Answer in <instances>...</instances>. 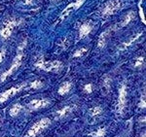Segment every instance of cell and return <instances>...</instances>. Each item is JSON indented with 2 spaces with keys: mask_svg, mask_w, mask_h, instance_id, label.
<instances>
[{
  "mask_svg": "<svg viewBox=\"0 0 146 137\" xmlns=\"http://www.w3.org/2000/svg\"><path fill=\"white\" fill-rule=\"evenodd\" d=\"M25 41L22 43L20 47H19V50H18V55L16 56V58H14L13 60V63L11 64L10 68H9L7 71H5L3 73V74L1 75V77H0V80H1V82H4L5 80L7 79V77H9L10 75L13 74L14 72L16 71V70L18 69L19 67L21 66L22 64V61H23V48H25Z\"/></svg>",
  "mask_w": 146,
  "mask_h": 137,
  "instance_id": "obj_1",
  "label": "cell"
},
{
  "mask_svg": "<svg viewBox=\"0 0 146 137\" xmlns=\"http://www.w3.org/2000/svg\"><path fill=\"white\" fill-rule=\"evenodd\" d=\"M35 66L42 70H45V71H58L60 68H62V63L58 60L45 61L43 58H40L35 63Z\"/></svg>",
  "mask_w": 146,
  "mask_h": 137,
  "instance_id": "obj_2",
  "label": "cell"
},
{
  "mask_svg": "<svg viewBox=\"0 0 146 137\" xmlns=\"http://www.w3.org/2000/svg\"><path fill=\"white\" fill-rule=\"evenodd\" d=\"M51 124L50 119L48 118H44L41 119L39 122H35V124L30 127V129L27 131V133L25 134V137H35L38 133H40L44 128H46L47 126H49V124Z\"/></svg>",
  "mask_w": 146,
  "mask_h": 137,
  "instance_id": "obj_3",
  "label": "cell"
},
{
  "mask_svg": "<svg viewBox=\"0 0 146 137\" xmlns=\"http://www.w3.org/2000/svg\"><path fill=\"white\" fill-rule=\"evenodd\" d=\"M27 87H28V84H27V83H23V84L20 85V86L13 87V88H11L10 89H8V91H4V93H0V103L5 102V101H7L8 99H10L12 96H14L15 94H17L19 91H21L23 89L27 88Z\"/></svg>",
  "mask_w": 146,
  "mask_h": 137,
  "instance_id": "obj_4",
  "label": "cell"
},
{
  "mask_svg": "<svg viewBox=\"0 0 146 137\" xmlns=\"http://www.w3.org/2000/svg\"><path fill=\"white\" fill-rule=\"evenodd\" d=\"M17 23H18V22L15 20V19H12V20L7 21L5 23V24H4L3 28H2L1 31H0V35L5 39L9 38L12 31H13L14 27L17 25Z\"/></svg>",
  "mask_w": 146,
  "mask_h": 137,
  "instance_id": "obj_5",
  "label": "cell"
},
{
  "mask_svg": "<svg viewBox=\"0 0 146 137\" xmlns=\"http://www.w3.org/2000/svg\"><path fill=\"white\" fill-rule=\"evenodd\" d=\"M84 2H85V0H75L74 2L70 3L69 5L62 11V16H60V20H64L72 11H75V10H77V9H79L80 7L83 5Z\"/></svg>",
  "mask_w": 146,
  "mask_h": 137,
  "instance_id": "obj_6",
  "label": "cell"
},
{
  "mask_svg": "<svg viewBox=\"0 0 146 137\" xmlns=\"http://www.w3.org/2000/svg\"><path fill=\"white\" fill-rule=\"evenodd\" d=\"M120 8V2L119 0H111L105 5L104 9L102 11L103 16H110L112 14L115 13V11H117Z\"/></svg>",
  "mask_w": 146,
  "mask_h": 137,
  "instance_id": "obj_7",
  "label": "cell"
},
{
  "mask_svg": "<svg viewBox=\"0 0 146 137\" xmlns=\"http://www.w3.org/2000/svg\"><path fill=\"white\" fill-rule=\"evenodd\" d=\"M49 105H50V102L46 99H33L28 103V109L30 111H33L41 109V108H45Z\"/></svg>",
  "mask_w": 146,
  "mask_h": 137,
  "instance_id": "obj_8",
  "label": "cell"
},
{
  "mask_svg": "<svg viewBox=\"0 0 146 137\" xmlns=\"http://www.w3.org/2000/svg\"><path fill=\"white\" fill-rule=\"evenodd\" d=\"M126 97H127L126 85H122L119 91V102H118V107L120 111L123 110L125 105H126Z\"/></svg>",
  "mask_w": 146,
  "mask_h": 137,
  "instance_id": "obj_9",
  "label": "cell"
},
{
  "mask_svg": "<svg viewBox=\"0 0 146 137\" xmlns=\"http://www.w3.org/2000/svg\"><path fill=\"white\" fill-rule=\"evenodd\" d=\"M92 30V25L90 24L89 23H85L81 25L80 27V32H79V35H80V38H84L85 36L89 34Z\"/></svg>",
  "mask_w": 146,
  "mask_h": 137,
  "instance_id": "obj_10",
  "label": "cell"
},
{
  "mask_svg": "<svg viewBox=\"0 0 146 137\" xmlns=\"http://www.w3.org/2000/svg\"><path fill=\"white\" fill-rule=\"evenodd\" d=\"M70 89H71V83L64 82L62 85V86L60 87V89H58V93L62 94V95H63V94L67 93L68 91H70Z\"/></svg>",
  "mask_w": 146,
  "mask_h": 137,
  "instance_id": "obj_11",
  "label": "cell"
},
{
  "mask_svg": "<svg viewBox=\"0 0 146 137\" xmlns=\"http://www.w3.org/2000/svg\"><path fill=\"white\" fill-rule=\"evenodd\" d=\"M23 107L21 106V104H19V103H17V104H15L13 106V107L10 109V116H12V117H16V116H18L19 114H20V112L22 111Z\"/></svg>",
  "mask_w": 146,
  "mask_h": 137,
  "instance_id": "obj_12",
  "label": "cell"
},
{
  "mask_svg": "<svg viewBox=\"0 0 146 137\" xmlns=\"http://www.w3.org/2000/svg\"><path fill=\"white\" fill-rule=\"evenodd\" d=\"M107 31L103 32L100 34V39H98V48H103V47L105 46V44H106V34H107Z\"/></svg>",
  "mask_w": 146,
  "mask_h": 137,
  "instance_id": "obj_13",
  "label": "cell"
},
{
  "mask_svg": "<svg viewBox=\"0 0 146 137\" xmlns=\"http://www.w3.org/2000/svg\"><path fill=\"white\" fill-rule=\"evenodd\" d=\"M133 17H135V13L133 12H129V13L128 14V15L126 16V18H125V20H124V22L122 23V26H125V25H127L128 23L131 22V20L133 19Z\"/></svg>",
  "mask_w": 146,
  "mask_h": 137,
  "instance_id": "obj_14",
  "label": "cell"
},
{
  "mask_svg": "<svg viewBox=\"0 0 146 137\" xmlns=\"http://www.w3.org/2000/svg\"><path fill=\"white\" fill-rule=\"evenodd\" d=\"M28 87L32 89H40L43 87V83L40 81H34V82L30 83V84H28Z\"/></svg>",
  "mask_w": 146,
  "mask_h": 137,
  "instance_id": "obj_15",
  "label": "cell"
},
{
  "mask_svg": "<svg viewBox=\"0 0 146 137\" xmlns=\"http://www.w3.org/2000/svg\"><path fill=\"white\" fill-rule=\"evenodd\" d=\"M70 110H71V107H69V106H66V107L62 108L60 111H58V114L60 117H63L64 115H66L68 112H70Z\"/></svg>",
  "mask_w": 146,
  "mask_h": 137,
  "instance_id": "obj_16",
  "label": "cell"
},
{
  "mask_svg": "<svg viewBox=\"0 0 146 137\" xmlns=\"http://www.w3.org/2000/svg\"><path fill=\"white\" fill-rule=\"evenodd\" d=\"M90 112H91L92 116H96V115H98L101 113V108L100 107V106H96V107H94Z\"/></svg>",
  "mask_w": 146,
  "mask_h": 137,
  "instance_id": "obj_17",
  "label": "cell"
},
{
  "mask_svg": "<svg viewBox=\"0 0 146 137\" xmlns=\"http://www.w3.org/2000/svg\"><path fill=\"white\" fill-rule=\"evenodd\" d=\"M94 135L96 137H103L105 135V129L104 128H100L98 129V131L96 133H94Z\"/></svg>",
  "mask_w": 146,
  "mask_h": 137,
  "instance_id": "obj_18",
  "label": "cell"
},
{
  "mask_svg": "<svg viewBox=\"0 0 146 137\" xmlns=\"http://www.w3.org/2000/svg\"><path fill=\"white\" fill-rule=\"evenodd\" d=\"M86 51H87L86 49H80V50H78V51H77L76 53L74 54V55H73V56H74V58H79V56H81L82 55H84Z\"/></svg>",
  "mask_w": 146,
  "mask_h": 137,
  "instance_id": "obj_19",
  "label": "cell"
},
{
  "mask_svg": "<svg viewBox=\"0 0 146 137\" xmlns=\"http://www.w3.org/2000/svg\"><path fill=\"white\" fill-rule=\"evenodd\" d=\"M143 63H144V58H138L137 60H136V61H135V67H138V66H142Z\"/></svg>",
  "mask_w": 146,
  "mask_h": 137,
  "instance_id": "obj_20",
  "label": "cell"
},
{
  "mask_svg": "<svg viewBox=\"0 0 146 137\" xmlns=\"http://www.w3.org/2000/svg\"><path fill=\"white\" fill-rule=\"evenodd\" d=\"M84 91H86L87 93H92V91H93V88H92V85H91V84L86 85V86H85V88H84Z\"/></svg>",
  "mask_w": 146,
  "mask_h": 137,
  "instance_id": "obj_21",
  "label": "cell"
},
{
  "mask_svg": "<svg viewBox=\"0 0 146 137\" xmlns=\"http://www.w3.org/2000/svg\"><path fill=\"white\" fill-rule=\"evenodd\" d=\"M4 56H5V52L4 51H0V62H2L4 58Z\"/></svg>",
  "mask_w": 146,
  "mask_h": 137,
  "instance_id": "obj_22",
  "label": "cell"
}]
</instances>
